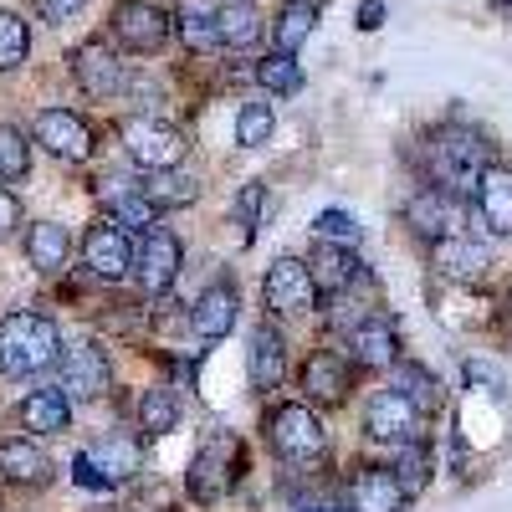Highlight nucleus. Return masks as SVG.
<instances>
[{"label": "nucleus", "mask_w": 512, "mask_h": 512, "mask_svg": "<svg viewBox=\"0 0 512 512\" xmlns=\"http://www.w3.org/2000/svg\"><path fill=\"white\" fill-rule=\"evenodd\" d=\"M256 82H262L267 93H297L303 88V72H297L292 52H272V57L256 62Z\"/></svg>", "instance_id": "nucleus-35"}, {"label": "nucleus", "mask_w": 512, "mask_h": 512, "mask_svg": "<svg viewBox=\"0 0 512 512\" xmlns=\"http://www.w3.org/2000/svg\"><path fill=\"white\" fill-rule=\"evenodd\" d=\"M390 369H395V390H400V395H410L420 410H436V400H441V384H436L431 374H425L420 364H400V359H395Z\"/></svg>", "instance_id": "nucleus-34"}, {"label": "nucleus", "mask_w": 512, "mask_h": 512, "mask_svg": "<svg viewBox=\"0 0 512 512\" xmlns=\"http://www.w3.org/2000/svg\"><path fill=\"white\" fill-rule=\"evenodd\" d=\"M272 128H277V118L267 103H241V113H236V144L241 149H262L272 139Z\"/></svg>", "instance_id": "nucleus-33"}, {"label": "nucleus", "mask_w": 512, "mask_h": 512, "mask_svg": "<svg viewBox=\"0 0 512 512\" xmlns=\"http://www.w3.org/2000/svg\"><path fill=\"white\" fill-rule=\"evenodd\" d=\"M262 297H267V308H272V313H308V308H318V282H313L308 262H297V256H282V262L267 267Z\"/></svg>", "instance_id": "nucleus-10"}, {"label": "nucleus", "mask_w": 512, "mask_h": 512, "mask_svg": "<svg viewBox=\"0 0 512 512\" xmlns=\"http://www.w3.org/2000/svg\"><path fill=\"white\" fill-rule=\"evenodd\" d=\"M67 420H72V400L62 390H31L21 400V425L31 436H62Z\"/></svg>", "instance_id": "nucleus-23"}, {"label": "nucleus", "mask_w": 512, "mask_h": 512, "mask_svg": "<svg viewBox=\"0 0 512 512\" xmlns=\"http://www.w3.org/2000/svg\"><path fill=\"white\" fill-rule=\"evenodd\" d=\"M36 11H41L47 26H67V21H77L82 11H88V0H36Z\"/></svg>", "instance_id": "nucleus-39"}, {"label": "nucleus", "mask_w": 512, "mask_h": 512, "mask_svg": "<svg viewBox=\"0 0 512 512\" xmlns=\"http://www.w3.org/2000/svg\"><path fill=\"white\" fill-rule=\"evenodd\" d=\"M364 431H369L374 441H390V446H415V441L425 436V410L390 384V390H379V395L369 400Z\"/></svg>", "instance_id": "nucleus-4"}, {"label": "nucleus", "mask_w": 512, "mask_h": 512, "mask_svg": "<svg viewBox=\"0 0 512 512\" xmlns=\"http://www.w3.org/2000/svg\"><path fill=\"white\" fill-rule=\"evenodd\" d=\"M405 221H410V231H415L420 241L456 236V231H461V195H446V190H436V185H425V190L410 200Z\"/></svg>", "instance_id": "nucleus-13"}, {"label": "nucleus", "mask_w": 512, "mask_h": 512, "mask_svg": "<svg viewBox=\"0 0 512 512\" xmlns=\"http://www.w3.org/2000/svg\"><path fill=\"white\" fill-rule=\"evenodd\" d=\"M349 384H354V369H349V359L338 354V349L308 354V364H303V390H308V400L338 405V400L349 395Z\"/></svg>", "instance_id": "nucleus-15"}, {"label": "nucleus", "mask_w": 512, "mask_h": 512, "mask_svg": "<svg viewBox=\"0 0 512 512\" xmlns=\"http://www.w3.org/2000/svg\"><path fill=\"white\" fill-rule=\"evenodd\" d=\"M256 210H262V185H246L236 195V221H251L246 231H256Z\"/></svg>", "instance_id": "nucleus-41"}, {"label": "nucleus", "mask_w": 512, "mask_h": 512, "mask_svg": "<svg viewBox=\"0 0 512 512\" xmlns=\"http://www.w3.org/2000/svg\"><path fill=\"white\" fill-rule=\"evenodd\" d=\"M282 379H287V344H282V333L272 323H262L251 333V384L267 395Z\"/></svg>", "instance_id": "nucleus-21"}, {"label": "nucleus", "mask_w": 512, "mask_h": 512, "mask_svg": "<svg viewBox=\"0 0 512 512\" xmlns=\"http://www.w3.org/2000/svg\"><path fill=\"white\" fill-rule=\"evenodd\" d=\"M216 0H180V16H175V31L190 52H210V47H221L216 41Z\"/></svg>", "instance_id": "nucleus-27"}, {"label": "nucleus", "mask_w": 512, "mask_h": 512, "mask_svg": "<svg viewBox=\"0 0 512 512\" xmlns=\"http://www.w3.org/2000/svg\"><path fill=\"white\" fill-rule=\"evenodd\" d=\"M52 477V461L41 456L31 441H0V482L11 487H41Z\"/></svg>", "instance_id": "nucleus-24"}, {"label": "nucleus", "mask_w": 512, "mask_h": 512, "mask_svg": "<svg viewBox=\"0 0 512 512\" xmlns=\"http://www.w3.org/2000/svg\"><path fill=\"white\" fill-rule=\"evenodd\" d=\"M113 36H118L123 52L149 57L169 41V16L159 6H149V0H123V6L113 11Z\"/></svg>", "instance_id": "nucleus-9"}, {"label": "nucleus", "mask_w": 512, "mask_h": 512, "mask_svg": "<svg viewBox=\"0 0 512 512\" xmlns=\"http://www.w3.org/2000/svg\"><path fill=\"white\" fill-rule=\"evenodd\" d=\"M67 251H72V236H67V226H57V221H36V226L26 231V262H31L36 272H62Z\"/></svg>", "instance_id": "nucleus-26"}, {"label": "nucleus", "mask_w": 512, "mask_h": 512, "mask_svg": "<svg viewBox=\"0 0 512 512\" xmlns=\"http://www.w3.org/2000/svg\"><path fill=\"white\" fill-rule=\"evenodd\" d=\"M395 482L405 487V497H420L425 482H431V456H425V446H400V466H395Z\"/></svg>", "instance_id": "nucleus-37"}, {"label": "nucleus", "mask_w": 512, "mask_h": 512, "mask_svg": "<svg viewBox=\"0 0 512 512\" xmlns=\"http://www.w3.org/2000/svg\"><path fill=\"white\" fill-rule=\"evenodd\" d=\"M57 359H62V333L52 318H41V313L0 318V374L31 379V374H47Z\"/></svg>", "instance_id": "nucleus-2"}, {"label": "nucleus", "mask_w": 512, "mask_h": 512, "mask_svg": "<svg viewBox=\"0 0 512 512\" xmlns=\"http://www.w3.org/2000/svg\"><path fill=\"white\" fill-rule=\"evenodd\" d=\"M472 195H477V210H482V226L492 236H512V169L487 164Z\"/></svg>", "instance_id": "nucleus-16"}, {"label": "nucleus", "mask_w": 512, "mask_h": 512, "mask_svg": "<svg viewBox=\"0 0 512 512\" xmlns=\"http://www.w3.org/2000/svg\"><path fill=\"white\" fill-rule=\"evenodd\" d=\"M0 512H6V507H0Z\"/></svg>", "instance_id": "nucleus-45"}, {"label": "nucleus", "mask_w": 512, "mask_h": 512, "mask_svg": "<svg viewBox=\"0 0 512 512\" xmlns=\"http://www.w3.org/2000/svg\"><path fill=\"white\" fill-rule=\"evenodd\" d=\"M349 359L364 364V369H390V364L400 359L395 323H390V318H364V323L349 333Z\"/></svg>", "instance_id": "nucleus-19"}, {"label": "nucleus", "mask_w": 512, "mask_h": 512, "mask_svg": "<svg viewBox=\"0 0 512 512\" xmlns=\"http://www.w3.org/2000/svg\"><path fill=\"white\" fill-rule=\"evenodd\" d=\"M72 77H77L93 98H113V93H123V62L103 47V41H88V47H77V52H72Z\"/></svg>", "instance_id": "nucleus-17"}, {"label": "nucleus", "mask_w": 512, "mask_h": 512, "mask_svg": "<svg viewBox=\"0 0 512 512\" xmlns=\"http://www.w3.org/2000/svg\"><path fill=\"white\" fill-rule=\"evenodd\" d=\"M431 267L441 277H451V282H482L487 267H492V251L482 241H472L466 231H456V236L431 241Z\"/></svg>", "instance_id": "nucleus-14"}, {"label": "nucleus", "mask_w": 512, "mask_h": 512, "mask_svg": "<svg viewBox=\"0 0 512 512\" xmlns=\"http://www.w3.org/2000/svg\"><path fill=\"white\" fill-rule=\"evenodd\" d=\"M379 16H384V6H379V0H364V11H359V26H364V31H374V26H379Z\"/></svg>", "instance_id": "nucleus-42"}, {"label": "nucleus", "mask_w": 512, "mask_h": 512, "mask_svg": "<svg viewBox=\"0 0 512 512\" xmlns=\"http://www.w3.org/2000/svg\"><path fill=\"white\" fill-rule=\"evenodd\" d=\"M175 420H180V400H175V390H169V384H154V390H144V400H139V425H144L149 436H164Z\"/></svg>", "instance_id": "nucleus-31"}, {"label": "nucleus", "mask_w": 512, "mask_h": 512, "mask_svg": "<svg viewBox=\"0 0 512 512\" xmlns=\"http://www.w3.org/2000/svg\"><path fill=\"white\" fill-rule=\"evenodd\" d=\"M123 149L139 169H175L185 159V134L164 118H139V123H128Z\"/></svg>", "instance_id": "nucleus-6"}, {"label": "nucleus", "mask_w": 512, "mask_h": 512, "mask_svg": "<svg viewBox=\"0 0 512 512\" xmlns=\"http://www.w3.org/2000/svg\"><path fill=\"white\" fill-rule=\"evenodd\" d=\"M308 272H313L318 292H344L359 282V256L338 241H318V251L308 256Z\"/></svg>", "instance_id": "nucleus-22"}, {"label": "nucleus", "mask_w": 512, "mask_h": 512, "mask_svg": "<svg viewBox=\"0 0 512 512\" xmlns=\"http://www.w3.org/2000/svg\"><path fill=\"white\" fill-rule=\"evenodd\" d=\"M57 369H62V395L67 400H98L103 390H108V379H113V369H108V354L98 349V344H72V349H62V359H57Z\"/></svg>", "instance_id": "nucleus-11"}, {"label": "nucleus", "mask_w": 512, "mask_h": 512, "mask_svg": "<svg viewBox=\"0 0 512 512\" xmlns=\"http://www.w3.org/2000/svg\"><path fill=\"white\" fill-rule=\"evenodd\" d=\"M313 231H318V241H338V246H354L359 241V226H354L349 210H323V216L313 221Z\"/></svg>", "instance_id": "nucleus-38"}, {"label": "nucleus", "mask_w": 512, "mask_h": 512, "mask_svg": "<svg viewBox=\"0 0 512 512\" xmlns=\"http://www.w3.org/2000/svg\"><path fill=\"white\" fill-rule=\"evenodd\" d=\"M180 262H185L180 236H175V231L149 226V231H144V241L134 246V272H128V277H134L144 292H164V287H175Z\"/></svg>", "instance_id": "nucleus-5"}, {"label": "nucleus", "mask_w": 512, "mask_h": 512, "mask_svg": "<svg viewBox=\"0 0 512 512\" xmlns=\"http://www.w3.org/2000/svg\"><path fill=\"white\" fill-rule=\"evenodd\" d=\"M16 226H21V200H16L6 185H0V241H6Z\"/></svg>", "instance_id": "nucleus-40"}, {"label": "nucleus", "mask_w": 512, "mask_h": 512, "mask_svg": "<svg viewBox=\"0 0 512 512\" xmlns=\"http://www.w3.org/2000/svg\"><path fill=\"white\" fill-rule=\"evenodd\" d=\"M134 466H139V446L128 436L93 441L88 451H77V487H118L123 477H134Z\"/></svg>", "instance_id": "nucleus-8"}, {"label": "nucleus", "mask_w": 512, "mask_h": 512, "mask_svg": "<svg viewBox=\"0 0 512 512\" xmlns=\"http://www.w3.org/2000/svg\"><path fill=\"white\" fill-rule=\"evenodd\" d=\"M36 144H47V154H57V159H67V164L93 159V149H98L88 118H77V113H67V108H41V113H36Z\"/></svg>", "instance_id": "nucleus-12"}, {"label": "nucleus", "mask_w": 512, "mask_h": 512, "mask_svg": "<svg viewBox=\"0 0 512 512\" xmlns=\"http://www.w3.org/2000/svg\"><path fill=\"white\" fill-rule=\"evenodd\" d=\"M154 205H190L200 195V185L190 175H180V169H149V180L139 185Z\"/></svg>", "instance_id": "nucleus-30"}, {"label": "nucleus", "mask_w": 512, "mask_h": 512, "mask_svg": "<svg viewBox=\"0 0 512 512\" xmlns=\"http://www.w3.org/2000/svg\"><path fill=\"white\" fill-rule=\"evenodd\" d=\"M103 205H108V221L128 226V231H149L159 221V205L134 185V190H103Z\"/></svg>", "instance_id": "nucleus-28"}, {"label": "nucleus", "mask_w": 512, "mask_h": 512, "mask_svg": "<svg viewBox=\"0 0 512 512\" xmlns=\"http://www.w3.org/2000/svg\"><path fill=\"white\" fill-rule=\"evenodd\" d=\"M267 436H272V451L287 461V466H318L328 456V436H323V425L308 405H282L272 410L267 420Z\"/></svg>", "instance_id": "nucleus-3"}, {"label": "nucleus", "mask_w": 512, "mask_h": 512, "mask_svg": "<svg viewBox=\"0 0 512 512\" xmlns=\"http://www.w3.org/2000/svg\"><path fill=\"white\" fill-rule=\"evenodd\" d=\"M487 164H492L487 139L472 134V128H461V123L436 128L431 144H425V175H431V185L446 190V195H472Z\"/></svg>", "instance_id": "nucleus-1"}, {"label": "nucleus", "mask_w": 512, "mask_h": 512, "mask_svg": "<svg viewBox=\"0 0 512 512\" xmlns=\"http://www.w3.org/2000/svg\"><path fill=\"white\" fill-rule=\"evenodd\" d=\"M308 512H333V507H308Z\"/></svg>", "instance_id": "nucleus-44"}, {"label": "nucleus", "mask_w": 512, "mask_h": 512, "mask_svg": "<svg viewBox=\"0 0 512 512\" xmlns=\"http://www.w3.org/2000/svg\"><path fill=\"white\" fill-rule=\"evenodd\" d=\"M497 6H502V11H507V16H512V0H497Z\"/></svg>", "instance_id": "nucleus-43"}, {"label": "nucleus", "mask_w": 512, "mask_h": 512, "mask_svg": "<svg viewBox=\"0 0 512 512\" xmlns=\"http://www.w3.org/2000/svg\"><path fill=\"white\" fill-rule=\"evenodd\" d=\"M405 487L395 482V472H384V466H369L349 482V512H405Z\"/></svg>", "instance_id": "nucleus-18"}, {"label": "nucleus", "mask_w": 512, "mask_h": 512, "mask_svg": "<svg viewBox=\"0 0 512 512\" xmlns=\"http://www.w3.org/2000/svg\"><path fill=\"white\" fill-rule=\"evenodd\" d=\"M236 287H226V282H216V287H205L200 297H195V308H190V323H195V333L200 338H226L231 328H236Z\"/></svg>", "instance_id": "nucleus-20"}, {"label": "nucleus", "mask_w": 512, "mask_h": 512, "mask_svg": "<svg viewBox=\"0 0 512 512\" xmlns=\"http://www.w3.org/2000/svg\"><path fill=\"white\" fill-rule=\"evenodd\" d=\"M82 267H88L98 282H123L134 272V241L118 221H98L88 236H82Z\"/></svg>", "instance_id": "nucleus-7"}, {"label": "nucleus", "mask_w": 512, "mask_h": 512, "mask_svg": "<svg viewBox=\"0 0 512 512\" xmlns=\"http://www.w3.org/2000/svg\"><path fill=\"white\" fill-rule=\"evenodd\" d=\"M216 41L231 52H251L256 41H262V16H256L251 0H226L216 11Z\"/></svg>", "instance_id": "nucleus-25"}, {"label": "nucleus", "mask_w": 512, "mask_h": 512, "mask_svg": "<svg viewBox=\"0 0 512 512\" xmlns=\"http://www.w3.org/2000/svg\"><path fill=\"white\" fill-rule=\"evenodd\" d=\"M31 52V31L16 11H0V72H16Z\"/></svg>", "instance_id": "nucleus-32"}, {"label": "nucleus", "mask_w": 512, "mask_h": 512, "mask_svg": "<svg viewBox=\"0 0 512 512\" xmlns=\"http://www.w3.org/2000/svg\"><path fill=\"white\" fill-rule=\"evenodd\" d=\"M26 169H31L26 134H21V128H11V123H0V180H21Z\"/></svg>", "instance_id": "nucleus-36"}, {"label": "nucleus", "mask_w": 512, "mask_h": 512, "mask_svg": "<svg viewBox=\"0 0 512 512\" xmlns=\"http://www.w3.org/2000/svg\"><path fill=\"white\" fill-rule=\"evenodd\" d=\"M313 26H318V11L308 6V0H287L282 16H277V26H272L277 52H297V47H303V41L313 36Z\"/></svg>", "instance_id": "nucleus-29"}]
</instances>
